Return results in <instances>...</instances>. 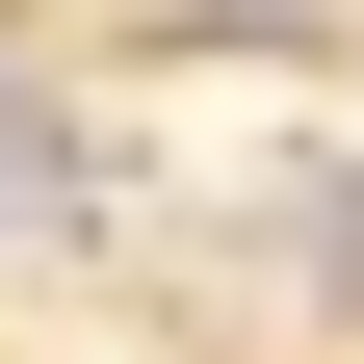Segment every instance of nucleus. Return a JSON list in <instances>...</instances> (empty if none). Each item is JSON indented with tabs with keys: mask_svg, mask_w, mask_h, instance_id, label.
Here are the masks:
<instances>
[{
	"mask_svg": "<svg viewBox=\"0 0 364 364\" xmlns=\"http://www.w3.org/2000/svg\"><path fill=\"white\" fill-rule=\"evenodd\" d=\"M0 208H78V130L26 105V78H0Z\"/></svg>",
	"mask_w": 364,
	"mask_h": 364,
	"instance_id": "1",
	"label": "nucleus"
},
{
	"mask_svg": "<svg viewBox=\"0 0 364 364\" xmlns=\"http://www.w3.org/2000/svg\"><path fill=\"white\" fill-rule=\"evenodd\" d=\"M287 235H312V287H338V312H364V182H312Z\"/></svg>",
	"mask_w": 364,
	"mask_h": 364,
	"instance_id": "2",
	"label": "nucleus"
},
{
	"mask_svg": "<svg viewBox=\"0 0 364 364\" xmlns=\"http://www.w3.org/2000/svg\"><path fill=\"white\" fill-rule=\"evenodd\" d=\"M260 26H287V0H260Z\"/></svg>",
	"mask_w": 364,
	"mask_h": 364,
	"instance_id": "3",
	"label": "nucleus"
}]
</instances>
